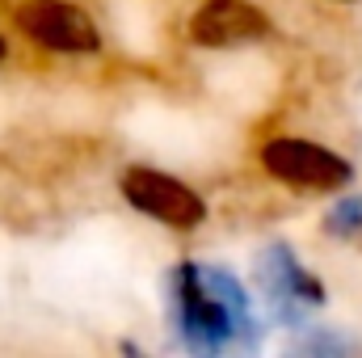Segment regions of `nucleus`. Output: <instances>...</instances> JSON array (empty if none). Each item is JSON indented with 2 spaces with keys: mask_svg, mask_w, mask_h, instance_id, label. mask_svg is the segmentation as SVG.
<instances>
[{
  "mask_svg": "<svg viewBox=\"0 0 362 358\" xmlns=\"http://www.w3.org/2000/svg\"><path fill=\"white\" fill-rule=\"evenodd\" d=\"M169 321L189 354H223L236 346H257V321L249 291L236 274L219 266L185 262L169 274Z\"/></svg>",
  "mask_w": 362,
  "mask_h": 358,
  "instance_id": "obj_1",
  "label": "nucleus"
},
{
  "mask_svg": "<svg viewBox=\"0 0 362 358\" xmlns=\"http://www.w3.org/2000/svg\"><path fill=\"white\" fill-rule=\"evenodd\" d=\"M262 169L278 178L282 185H295V190H312V194H329V190H346L354 181V165L346 156H337L333 148L325 144H312V139H295V135H282L262 144Z\"/></svg>",
  "mask_w": 362,
  "mask_h": 358,
  "instance_id": "obj_2",
  "label": "nucleus"
},
{
  "mask_svg": "<svg viewBox=\"0 0 362 358\" xmlns=\"http://www.w3.org/2000/svg\"><path fill=\"white\" fill-rule=\"evenodd\" d=\"M13 21L42 51H55V55H97L101 51L97 21L72 0H21L13 8Z\"/></svg>",
  "mask_w": 362,
  "mask_h": 358,
  "instance_id": "obj_3",
  "label": "nucleus"
},
{
  "mask_svg": "<svg viewBox=\"0 0 362 358\" xmlns=\"http://www.w3.org/2000/svg\"><path fill=\"white\" fill-rule=\"evenodd\" d=\"M118 190H122V198L135 211H144L148 219H156L165 228L194 232L206 219V202L173 173H160V169H148V165H131L118 178Z\"/></svg>",
  "mask_w": 362,
  "mask_h": 358,
  "instance_id": "obj_4",
  "label": "nucleus"
},
{
  "mask_svg": "<svg viewBox=\"0 0 362 358\" xmlns=\"http://www.w3.org/2000/svg\"><path fill=\"white\" fill-rule=\"evenodd\" d=\"M257 282H262V295L270 304V312L282 325H303V312L325 304V287L320 278H312L308 270L295 262V253L286 245H270L262 258H257Z\"/></svg>",
  "mask_w": 362,
  "mask_h": 358,
  "instance_id": "obj_5",
  "label": "nucleus"
},
{
  "mask_svg": "<svg viewBox=\"0 0 362 358\" xmlns=\"http://www.w3.org/2000/svg\"><path fill=\"white\" fill-rule=\"evenodd\" d=\"M270 34V17L249 4V0H202L189 17V42L223 51V47H245Z\"/></svg>",
  "mask_w": 362,
  "mask_h": 358,
  "instance_id": "obj_6",
  "label": "nucleus"
},
{
  "mask_svg": "<svg viewBox=\"0 0 362 358\" xmlns=\"http://www.w3.org/2000/svg\"><path fill=\"white\" fill-rule=\"evenodd\" d=\"M325 228H329V236H358L362 232V198H341L329 211Z\"/></svg>",
  "mask_w": 362,
  "mask_h": 358,
  "instance_id": "obj_7",
  "label": "nucleus"
},
{
  "mask_svg": "<svg viewBox=\"0 0 362 358\" xmlns=\"http://www.w3.org/2000/svg\"><path fill=\"white\" fill-rule=\"evenodd\" d=\"M4 55H8V47H4V38H0V64H4Z\"/></svg>",
  "mask_w": 362,
  "mask_h": 358,
  "instance_id": "obj_8",
  "label": "nucleus"
}]
</instances>
